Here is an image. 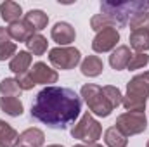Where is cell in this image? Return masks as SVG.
<instances>
[{
    "mask_svg": "<svg viewBox=\"0 0 149 147\" xmlns=\"http://www.w3.org/2000/svg\"><path fill=\"white\" fill-rule=\"evenodd\" d=\"M16 50H17V47H16L14 42H7V43L0 45V61H7V59L14 57L17 54Z\"/></svg>",
    "mask_w": 149,
    "mask_h": 147,
    "instance_id": "83f0119b",
    "label": "cell"
},
{
    "mask_svg": "<svg viewBox=\"0 0 149 147\" xmlns=\"http://www.w3.org/2000/svg\"><path fill=\"white\" fill-rule=\"evenodd\" d=\"M148 62H149V55L148 54H146V52H137V54H132L127 69H130V71H134V69H141V68H146Z\"/></svg>",
    "mask_w": 149,
    "mask_h": 147,
    "instance_id": "d4e9b609",
    "label": "cell"
},
{
    "mask_svg": "<svg viewBox=\"0 0 149 147\" xmlns=\"http://www.w3.org/2000/svg\"><path fill=\"white\" fill-rule=\"evenodd\" d=\"M50 37L59 47H66V45L74 42L76 33H74V28L70 23H56L52 31H50Z\"/></svg>",
    "mask_w": 149,
    "mask_h": 147,
    "instance_id": "30bf717a",
    "label": "cell"
},
{
    "mask_svg": "<svg viewBox=\"0 0 149 147\" xmlns=\"http://www.w3.org/2000/svg\"><path fill=\"white\" fill-rule=\"evenodd\" d=\"M30 76L33 78L35 85H47V87H50V83H56L59 78L57 71L49 68L45 62H35L33 68L30 69Z\"/></svg>",
    "mask_w": 149,
    "mask_h": 147,
    "instance_id": "9c48e42d",
    "label": "cell"
},
{
    "mask_svg": "<svg viewBox=\"0 0 149 147\" xmlns=\"http://www.w3.org/2000/svg\"><path fill=\"white\" fill-rule=\"evenodd\" d=\"M83 101L87 102L88 109L92 111L95 116H101V118H108L111 114V111L114 109L111 106V102L108 101V97L104 95L102 92V87L99 85H94V83H87L81 87L80 90Z\"/></svg>",
    "mask_w": 149,
    "mask_h": 147,
    "instance_id": "277c9868",
    "label": "cell"
},
{
    "mask_svg": "<svg viewBox=\"0 0 149 147\" xmlns=\"http://www.w3.org/2000/svg\"><path fill=\"white\" fill-rule=\"evenodd\" d=\"M7 31H9V37L10 40H16V42H28L30 37H33L35 35V30L23 19H19V21H16V23H12V24H9V28H7Z\"/></svg>",
    "mask_w": 149,
    "mask_h": 147,
    "instance_id": "8fae6325",
    "label": "cell"
},
{
    "mask_svg": "<svg viewBox=\"0 0 149 147\" xmlns=\"http://www.w3.org/2000/svg\"><path fill=\"white\" fill-rule=\"evenodd\" d=\"M28 52L33 55H43L47 52V38L42 37L40 33H35L33 37H30V40L26 42Z\"/></svg>",
    "mask_w": 149,
    "mask_h": 147,
    "instance_id": "603a6c76",
    "label": "cell"
},
{
    "mask_svg": "<svg viewBox=\"0 0 149 147\" xmlns=\"http://www.w3.org/2000/svg\"><path fill=\"white\" fill-rule=\"evenodd\" d=\"M47 147H64V146H59V144H52V146H47Z\"/></svg>",
    "mask_w": 149,
    "mask_h": 147,
    "instance_id": "1f68e13d",
    "label": "cell"
},
{
    "mask_svg": "<svg viewBox=\"0 0 149 147\" xmlns=\"http://www.w3.org/2000/svg\"><path fill=\"white\" fill-rule=\"evenodd\" d=\"M118 42H120L118 30L116 28H104L95 35L94 42H92V49H94V52H99V54L109 52L113 49H116Z\"/></svg>",
    "mask_w": 149,
    "mask_h": 147,
    "instance_id": "ba28073f",
    "label": "cell"
},
{
    "mask_svg": "<svg viewBox=\"0 0 149 147\" xmlns=\"http://www.w3.org/2000/svg\"><path fill=\"white\" fill-rule=\"evenodd\" d=\"M24 21L35 30V31H42L47 28V23H49V16L43 12V10H38V9H33L30 10L26 16H24Z\"/></svg>",
    "mask_w": 149,
    "mask_h": 147,
    "instance_id": "ffe728a7",
    "label": "cell"
},
{
    "mask_svg": "<svg viewBox=\"0 0 149 147\" xmlns=\"http://www.w3.org/2000/svg\"><path fill=\"white\" fill-rule=\"evenodd\" d=\"M81 112L80 95L66 87H45L31 106V118L52 130H66Z\"/></svg>",
    "mask_w": 149,
    "mask_h": 147,
    "instance_id": "6da1fadb",
    "label": "cell"
},
{
    "mask_svg": "<svg viewBox=\"0 0 149 147\" xmlns=\"http://www.w3.org/2000/svg\"><path fill=\"white\" fill-rule=\"evenodd\" d=\"M30 66H31V54H30V52H26V50H21V52H17V54L10 59L9 69L19 76V74L28 73Z\"/></svg>",
    "mask_w": 149,
    "mask_h": 147,
    "instance_id": "4fadbf2b",
    "label": "cell"
},
{
    "mask_svg": "<svg viewBox=\"0 0 149 147\" xmlns=\"http://www.w3.org/2000/svg\"><path fill=\"white\" fill-rule=\"evenodd\" d=\"M90 26H92V30H95L97 33H99L101 30H104V28H114V24L111 23V19L106 17L104 14H95V16L90 19Z\"/></svg>",
    "mask_w": 149,
    "mask_h": 147,
    "instance_id": "4316f807",
    "label": "cell"
},
{
    "mask_svg": "<svg viewBox=\"0 0 149 147\" xmlns=\"http://www.w3.org/2000/svg\"><path fill=\"white\" fill-rule=\"evenodd\" d=\"M102 92H104V95L108 97V101L111 102L113 107H118V106L121 104V101H123V95H121V92H120V88H118V87L106 85V87H102Z\"/></svg>",
    "mask_w": 149,
    "mask_h": 147,
    "instance_id": "484cf974",
    "label": "cell"
},
{
    "mask_svg": "<svg viewBox=\"0 0 149 147\" xmlns=\"http://www.w3.org/2000/svg\"><path fill=\"white\" fill-rule=\"evenodd\" d=\"M45 142V135L38 128H28L19 135V144L23 147H42Z\"/></svg>",
    "mask_w": 149,
    "mask_h": 147,
    "instance_id": "5bb4252c",
    "label": "cell"
},
{
    "mask_svg": "<svg viewBox=\"0 0 149 147\" xmlns=\"http://www.w3.org/2000/svg\"><path fill=\"white\" fill-rule=\"evenodd\" d=\"M0 109L3 111L5 114H9V116H21L23 114V102L17 99V97H0Z\"/></svg>",
    "mask_w": 149,
    "mask_h": 147,
    "instance_id": "44dd1931",
    "label": "cell"
},
{
    "mask_svg": "<svg viewBox=\"0 0 149 147\" xmlns=\"http://www.w3.org/2000/svg\"><path fill=\"white\" fill-rule=\"evenodd\" d=\"M21 147H23V146H21Z\"/></svg>",
    "mask_w": 149,
    "mask_h": 147,
    "instance_id": "e575fe53",
    "label": "cell"
},
{
    "mask_svg": "<svg viewBox=\"0 0 149 147\" xmlns=\"http://www.w3.org/2000/svg\"><path fill=\"white\" fill-rule=\"evenodd\" d=\"M130 47L137 52H146L149 50V30H135L130 33Z\"/></svg>",
    "mask_w": 149,
    "mask_h": 147,
    "instance_id": "d6986e66",
    "label": "cell"
},
{
    "mask_svg": "<svg viewBox=\"0 0 149 147\" xmlns=\"http://www.w3.org/2000/svg\"><path fill=\"white\" fill-rule=\"evenodd\" d=\"M19 133L5 121L0 119V147H17Z\"/></svg>",
    "mask_w": 149,
    "mask_h": 147,
    "instance_id": "9a60e30c",
    "label": "cell"
},
{
    "mask_svg": "<svg viewBox=\"0 0 149 147\" xmlns=\"http://www.w3.org/2000/svg\"><path fill=\"white\" fill-rule=\"evenodd\" d=\"M116 128L125 135V137H132V135H139L142 132H146L148 128V118L146 112H139V111H127L123 114H120L116 118Z\"/></svg>",
    "mask_w": 149,
    "mask_h": 147,
    "instance_id": "8992f818",
    "label": "cell"
},
{
    "mask_svg": "<svg viewBox=\"0 0 149 147\" xmlns=\"http://www.w3.org/2000/svg\"><path fill=\"white\" fill-rule=\"evenodd\" d=\"M16 80H17V83H19L21 90H31V88L35 87V81H33V78L30 76V73L19 74V76H17Z\"/></svg>",
    "mask_w": 149,
    "mask_h": 147,
    "instance_id": "f1b7e54d",
    "label": "cell"
},
{
    "mask_svg": "<svg viewBox=\"0 0 149 147\" xmlns=\"http://www.w3.org/2000/svg\"><path fill=\"white\" fill-rule=\"evenodd\" d=\"M87 147H102V146H99V144H88Z\"/></svg>",
    "mask_w": 149,
    "mask_h": 147,
    "instance_id": "4dcf8cb0",
    "label": "cell"
},
{
    "mask_svg": "<svg viewBox=\"0 0 149 147\" xmlns=\"http://www.w3.org/2000/svg\"><path fill=\"white\" fill-rule=\"evenodd\" d=\"M130 57H132L130 47L120 45V47H116L111 52V55H109V64H111L113 69L123 71V69H127V66H128V62H130Z\"/></svg>",
    "mask_w": 149,
    "mask_h": 147,
    "instance_id": "7c38bea8",
    "label": "cell"
},
{
    "mask_svg": "<svg viewBox=\"0 0 149 147\" xmlns=\"http://www.w3.org/2000/svg\"><path fill=\"white\" fill-rule=\"evenodd\" d=\"M81 54L74 47H56L49 52V61L52 62L54 68L57 69H73L80 64Z\"/></svg>",
    "mask_w": 149,
    "mask_h": 147,
    "instance_id": "52a82bcc",
    "label": "cell"
},
{
    "mask_svg": "<svg viewBox=\"0 0 149 147\" xmlns=\"http://www.w3.org/2000/svg\"><path fill=\"white\" fill-rule=\"evenodd\" d=\"M104 142L108 144V147H127L128 139L116 126H111L104 132Z\"/></svg>",
    "mask_w": 149,
    "mask_h": 147,
    "instance_id": "7402d4cb",
    "label": "cell"
},
{
    "mask_svg": "<svg viewBox=\"0 0 149 147\" xmlns=\"http://www.w3.org/2000/svg\"><path fill=\"white\" fill-rule=\"evenodd\" d=\"M80 69H81V74H85V76H88V78H95V76H99V74L102 73L104 64H102L101 57H97V55H88V57H85V59L81 61Z\"/></svg>",
    "mask_w": 149,
    "mask_h": 147,
    "instance_id": "2e32d148",
    "label": "cell"
},
{
    "mask_svg": "<svg viewBox=\"0 0 149 147\" xmlns=\"http://www.w3.org/2000/svg\"><path fill=\"white\" fill-rule=\"evenodd\" d=\"M0 14H2V19H3L5 23L12 24V23L19 21V17H21V14H23V9H21L19 3H16V2H12V0H7V2H3V3L0 5Z\"/></svg>",
    "mask_w": 149,
    "mask_h": 147,
    "instance_id": "e0dca14e",
    "label": "cell"
},
{
    "mask_svg": "<svg viewBox=\"0 0 149 147\" xmlns=\"http://www.w3.org/2000/svg\"><path fill=\"white\" fill-rule=\"evenodd\" d=\"M128 24H130L132 31H135V30H149V7H148V2H146L132 17H130Z\"/></svg>",
    "mask_w": 149,
    "mask_h": 147,
    "instance_id": "ac0fdd59",
    "label": "cell"
},
{
    "mask_svg": "<svg viewBox=\"0 0 149 147\" xmlns=\"http://www.w3.org/2000/svg\"><path fill=\"white\" fill-rule=\"evenodd\" d=\"M149 97V71L134 76L127 83V95H123V107L127 111H146V101Z\"/></svg>",
    "mask_w": 149,
    "mask_h": 147,
    "instance_id": "7a4b0ae2",
    "label": "cell"
},
{
    "mask_svg": "<svg viewBox=\"0 0 149 147\" xmlns=\"http://www.w3.org/2000/svg\"><path fill=\"white\" fill-rule=\"evenodd\" d=\"M0 92L3 97H19L23 90L16 78H3L0 81Z\"/></svg>",
    "mask_w": 149,
    "mask_h": 147,
    "instance_id": "cb8c5ba5",
    "label": "cell"
},
{
    "mask_svg": "<svg viewBox=\"0 0 149 147\" xmlns=\"http://www.w3.org/2000/svg\"><path fill=\"white\" fill-rule=\"evenodd\" d=\"M148 7H149V2H148Z\"/></svg>",
    "mask_w": 149,
    "mask_h": 147,
    "instance_id": "836d02e7",
    "label": "cell"
},
{
    "mask_svg": "<svg viewBox=\"0 0 149 147\" xmlns=\"http://www.w3.org/2000/svg\"><path fill=\"white\" fill-rule=\"evenodd\" d=\"M146 2H102L101 3V14L111 19V23L116 26H127L130 17L144 5Z\"/></svg>",
    "mask_w": 149,
    "mask_h": 147,
    "instance_id": "3957f363",
    "label": "cell"
},
{
    "mask_svg": "<svg viewBox=\"0 0 149 147\" xmlns=\"http://www.w3.org/2000/svg\"><path fill=\"white\" fill-rule=\"evenodd\" d=\"M102 135V126L97 119H94V116L90 112H85L81 116V119L71 128V137L88 142V144H95Z\"/></svg>",
    "mask_w": 149,
    "mask_h": 147,
    "instance_id": "5b68a950",
    "label": "cell"
},
{
    "mask_svg": "<svg viewBox=\"0 0 149 147\" xmlns=\"http://www.w3.org/2000/svg\"><path fill=\"white\" fill-rule=\"evenodd\" d=\"M7 42H10L9 31H7V28H2V26H0V45H3V43H7Z\"/></svg>",
    "mask_w": 149,
    "mask_h": 147,
    "instance_id": "f546056e",
    "label": "cell"
},
{
    "mask_svg": "<svg viewBox=\"0 0 149 147\" xmlns=\"http://www.w3.org/2000/svg\"><path fill=\"white\" fill-rule=\"evenodd\" d=\"M146 147H149V142H148V146H146Z\"/></svg>",
    "mask_w": 149,
    "mask_h": 147,
    "instance_id": "d6a6232c",
    "label": "cell"
}]
</instances>
